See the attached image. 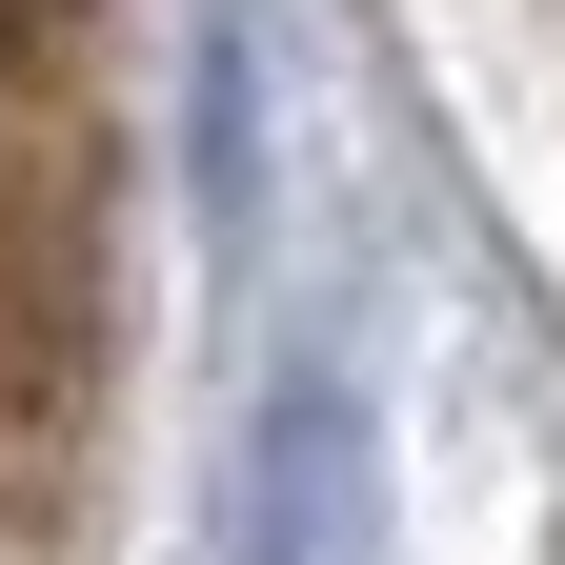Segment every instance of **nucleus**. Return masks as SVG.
Here are the masks:
<instances>
[{"instance_id":"nucleus-1","label":"nucleus","mask_w":565,"mask_h":565,"mask_svg":"<svg viewBox=\"0 0 565 565\" xmlns=\"http://www.w3.org/2000/svg\"><path fill=\"white\" fill-rule=\"evenodd\" d=\"M82 21H102V0H0V102H61V82H82Z\"/></svg>"}]
</instances>
